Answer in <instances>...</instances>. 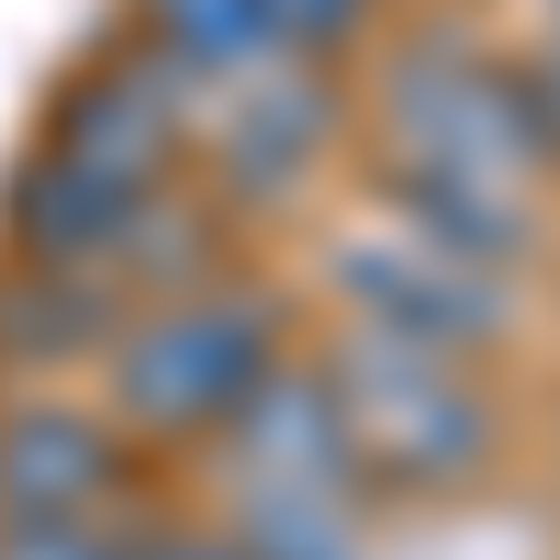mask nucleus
Returning <instances> with one entry per match:
<instances>
[{"instance_id":"1","label":"nucleus","mask_w":560,"mask_h":560,"mask_svg":"<svg viewBox=\"0 0 560 560\" xmlns=\"http://www.w3.org/2000/svg\"><path fill=\"white\" fill-rule=\"evenodd\" d=\"M179 179H191V90H179L147 45H102V57L45 102V135L12 168V191H0V224H12L23 258L113 269L135 213L158 191H179Z\"/></svg>"},{"instance_id":"2","label":"nucleus","mask_w":560,"mask_h":560,"mask_svg":"<svg viewBox=\"0 0 560 560\" xmlns=\"http://www.w3.org/2000/svg\"><path fill=\"white\" fill-rule=\"evenodd\" d=\"M303 359L292 348V292L269 280H213V292H179V303H135L124 337L102 348L90 393L113 404L124 438H158V448H213L236 415L269 393V370Z\"/></svg>"},{"instance_id":"3","label":"nucleus","mask_w":560,"mask_h":560,"mask_svg":"<svg viewBox=\"0 0 560 560\" xmlns=\"http://www.w3.org/2000/svg\"><path fill=\"white\" fill-rule=\"evenodd\" d=\"M325 393H337V427L359 448V482L370 504H448L493 482L504 459V393L482 382L471 359H438V348H393V337H325L314 348Z\"/></svg>"},{"instance_id":"4","label":"nucleus","mask_w":560,"mask_h":560,"mask_svg":"<svg viewBox=\"0 0 560 560\" xmlns=\"http://www.w3.org/2000/svg\"><path fill=\"white\" fill-rule=\"evenodd\" d=\"M370 168H427V179H493L527 191V113L516 57H493L471 23H415L370 57Z\"/></svg>"},{"instance_id":"5","label":"nucleus","mask_w":560,"mask_h":560,"mask_svg":"<svg viewBox=\"0 0 560 560\" xmlns=\"http://www.w3.org/2000/svg\"><path fill=\"white\" fill-rule=\"evenodd\" d=\"M314 280H325V303H337L348 337L438 348V359H471V370H493V348L516 337V280H493L471 258L404 236L393 213H348L337 236H325Z\"/></svg>"},{"instance_id":"6","label":"nucleus","mask_w":560,"mask_h":560,"mask_svg":"<svg viewBox=\"0 0 560 560\" xmlns=\"http://www.w3.org/2000/svg\"><path fill=\"white\" fill-rule=\"evenodd\" d=\"M337 147H348V90H337V68H303V57L191 102V179L236 213L303 202L337 168Z\"/></svg>"},{"instance_id":"7","label":"nucleus","mask_w":560,"mask_h":560,"mask_svg":"<svg viewBox=\"0 0 560 560\" xmlns=\"http://www.w3.org/2000/svg\"><path fill=\"white\" fill-rule=\"evenodd\" d=\"M135 438L79 382H0V516H124Z\"/></svg>"},{"instance_id":"8","label":"nucleus","mask_w":560,"mask_h":560,"mask_svg":"<svg viewBox=\"0 0 560 560\" xmlns=\"http://www.w3.org/2000/svg\"><path fill=\"white\" fill-rule=\"evenodd\" d=\"M124 337V292L102 269L57 258H0V382H90L102 348Z\"/></svg>"},{"instance_id":"9","label":"nucleus","mask_w":560,"mask_h":560,"mask_svg":"<svg viewBox=\"0 0 560 560\" xmlns=\"http://www.w3.org/2000/svg\"><path fill=\"white\" fill-rule=\"evenodd\" d=\"M102 280L124 292V314H135V303H179V292H213V280H236V202H213L202 179L158 191L147 213H135V236L113 247Z\"/></svg>"},{"instance_id":"10","label":"nucleus","mask_w":560,"mask_h":560,"mask_svg":"<svg viewBox=\"0 0 560 560\" xmlns=\"http://www.w3.org/2000/svg\"><path fill=\"white\" fill-rule=\"evenodd\" d=\"M135 45H147L191 102H213V90H236V79L292 57L269 0H135Z\"/></svg>"},{"instance_id":"11","label":"nucleus","mask_w":560,"mask_h":560,"mask_svg":"<svg viewBox=\"0 0 560 560\" xmlns=\"http://www.w3.org/2000/svg\"><path fill=\"white\" fill-rule=\"evenodd\" d=\"M213 527L247 560H382L370 493H348V482H224Z\"/></svg>"},{"instance_id":"12","label":"nucleus","mask_w":560,"mask_h":560,"mask_svg":"<svg viewBox=\"0 0 560 560\" xmlns=\"http://www.w3.org/2000/svg\"><path fill=\"white\" fill-rule=\"evenodd\" d=\"M0 560H135L124 516H0Z\"/></svg>"},{"instance_id":"13","label":"nucleus","mask_w":560,"mask_h":560,"mask_svg":"<svg viewBox=\"0 0 560 560\" xmlns=\"http://www.w3.org/2000/svg\"><path fill=\"white\" fill-rule=\"evenodd\" d=\"M516 113H527V158L560 168V45L549 34L516 45Z\"/></svg>"},{"instance_id":"14","label":"nucleus","mask_w":560,"mask_h":560,"mask_svg":"<svg viewBox=\"0 0 560 560\" xmlns=\"http://www.w3.org/2000/svg\"><path fill=\"white\" fill-rule=\"evenodd\" d=\"M135 560H247L213 516H168V527H135Z\"/></svg>"},{"instance_id":"15","label":"nucleus","mask_w":560,"mask_h":560,"mask_svg":"<svg viewBox=\"0 0 560 560\" xmlns=\"http://www.w3.org/2000/svg\"><path fill=\"white\" fill-rule=\"evenodd\" d=\"M549 45H560V0H549Z\"/></svg>"}]
</instances>
